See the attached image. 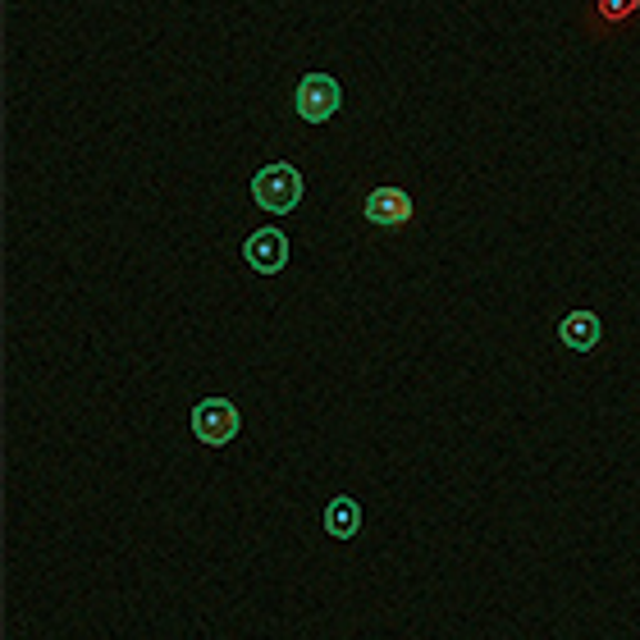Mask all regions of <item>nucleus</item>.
Instances as JSON below:
<instances>
[{"label": "nucleus", "mask_w": 640, "mask_h": 640, "mask_svg": "<svg viewBox=\"0 0 640 640\" xmlns=\"http://www.w3.org/2000/svg\"><path fill=\"white\" fill-rule=\"evenodd\" d=\"M252 197H256L261 211L288 215L297 202H303V174H297L288 161H275V165H266L252 179Z\"/></svg>", "instance_id": "nucleus-1"}, {"label": "nucleus", "mask_w": 640, "mask_h": 640, "mask_svg": "<svg viewBox=\"0 0 640 640\" xmlns=\"http://www.w3.org/2000/svg\"><path fill=\"white\" fill-rule=\"evenodd\" d=\"M238 407L230 398H202L193 407V435L206 444V448H224L234 435H238Z\"/></svg>", "instance_id": "nucleus-2"}, {"label": "nucleus", "mask_w": 640, "mask_h": 640, "mask_svg": "<svg viewBox=\"0 0 640 640\" xmlns=\"http://www.w3.org/2000/svg\"><path fill=\"white\" fill-rule=\"evenodd\" d=\"M338 101H344V88H338V79H329V73H303V83H297V115H303L307 124H325Z\"/></svg>", "instance_id": "nucleus-3"}, {"label": "nucleus", "mask_w": 640, "mask_h": 640, "mask_svg": "<svg viewBox=\"0 0 640 640\" xmlns=\"http://www.w3.org/2000/svg\"><path fill=\"white\" fill-rule=\"evenodd\" d=\"M243 256H247V266L256 275H280L288 266V238L275 230V224H266V230H256L243 243Z\"/></svg>", "instance_id": "nucleus-4"}, {"label": "nucleus", "mask_w": 640, "mask_h": 640, "mask_svg": "<svg viewBox=\"0 0 640 640\" xmlns=\"http://www.w3.org/2000/svg\"><path fill=\"white\" fill-rule=\"evenodd\" d=\"M366 220H370V224H385V230H403V224L412 220V197L403 193V187L380 183V187H375V193L366 197Z\"/></svg>", "instance_id": "nucleus-5"}, {"label": "nucleus", "mask_w": 640, "mask_h": 640, "mask_svg": "<svg viewBox=\"0 0 640 640\" xmlns=\"http://www.w3.org/2000/svg\"><path fill=\"white\" fill-rule=\"evenodd\" d=\"M558 338L572 353H595L599 338H605V321H599L595 312H568V316H562V325H558Z\"/></svg>", "instance_id": "nucleus-6"}, {"label": "nucleus", "mask_w": 640, "mask_h": 640, "mask_svg": "<svg viewBox=\"0 0 640 640\" xmlns=\"http://www.w3.org/2000/svg\"><path fill=\"white\" fill-rule=\"evenodd\" d=\"M325 531L334 536V540H353L357 531H362V508H357V499H334L329 508H325Z\"/></svg>", "instance_id": "nucleus-7"}, {"label": "nucleus", "mask_w": 640, "mask_h": 640, "mask_svg": "<svg viewBox=\"0 0 640 640\" xmlns=\"http://www.w3.org/2000/svg\"><path fill=\"white\" fill-rule=\"evenodd\" d=\"M636 10V0H605V14L609 19H622V14H631Z\"/></svg>", "instance_id": "nucleus-8"}]
</instances>
